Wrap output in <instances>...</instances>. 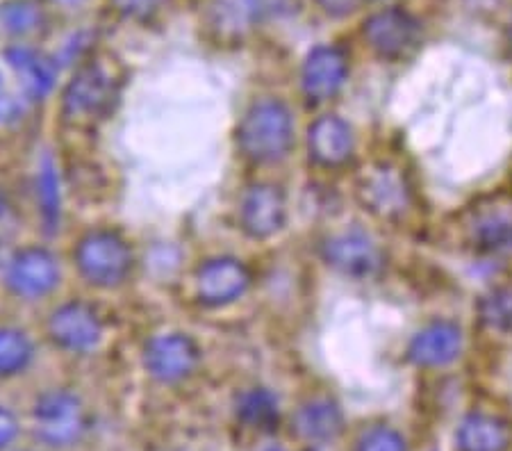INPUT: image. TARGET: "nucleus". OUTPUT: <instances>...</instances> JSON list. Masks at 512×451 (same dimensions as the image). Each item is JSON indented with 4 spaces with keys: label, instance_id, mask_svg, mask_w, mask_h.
<instances>
[{
    "label": "nucleus",
    "instance_id": "0eeeda50",
    "mask_svg": "<svg viewBox=\"0 0 512 451\" xmlns=\"http://www.w3.org/2000/svg\"><path fill=\"white\" fill-rule=\"evenodd\" d=\"M412 185L406 171L392 162H378L358 183V201L376 219H401L412 208Z\"/></svg>",
    "mask_w": 512,
    "mask_h": 451
},
{
    "label": "nucleus",
    "instance_id": "423d86ee",
    "mask_svg": "<svg viewBox=\"0 0 512 451\" xmlns=\"http://www.w3.org/2000/svg\"><path fill=\"white\" fill-rule=\"evenodd\" d=\"M321 260L335 274L351 281H367L385 267V251L365 228L351 226L326 237L321 244Z\"/></svg>",
    "mask_w": 512,
    "mask_h": 451
},
{
    "label": "nucleus",
    "instance_id": "2eb2a0df",
    "mask_svg": "<svg viewBox=\"0 0 512 451\" xmlns=\"http://www.w3.org/2000/svg\"><path fill=\"white\" fill-rule=\"evenodd\" d=\"M7 287L16 297L35 301L60 285V262L41 246H28L12 258L7 267Z\"/></svg>",
    "mask_w": 512,
    "mask_h": 451
},
{
    "label": "nucleus",
    "instance_id": "7ed1b4c3",
    "mask_svg": "<svg viewBox=\"0 0 512 451\" xmlns=\"http://www.w3.org/2000/svg\"><path fill=\"white\" fill-rule=\"evenodd\" d=\"M117 98L114 73L103 62H85L64 87L62 117L73 123H94L112 112Z\"/></svg>",
    "mask_w": 512,
    "mask_h": 451
},
{
    "label": "nucleus",
    "instance_id": "4468645a",
    "mask_svg": "<svg viewBox=\"0 0 512 451\" xmlns=\"http://www.w3.org/2000/svg\"><path fill=\"white\" fill-rule=\"evenodd\" d=\"M308 158L319 169H342L355 155V130L340 114H321L305 133Z\"/></svg>",
    "mask_w": 512,
    "mask_h": 451
},
{
    "label": "nucleus",
    "instance_id": "20e7f679",
    "mask_svg": "<svg viewBox=\"0 0 512 451\" xmlns=\"http://www.w3.org/2000/svg\"><path fill=\"white\" fill-rule=\"evenodd\" d=\"M424 23L406 7L392 5L371 12L362 21L360 35L365 46L385 62H403L421 46Z\"/></svg>",
    "mask_w": 512,
    "mask_h": 451
},
{
    "label": "nucleus",
    "instance_id": "bb28decb",
    "mask_svg": "<svg viewBox=\"0 0 512 451\" xmlns=\"http://www.w3.org/2000/svg\"><path fill=\"white\" fill-rule=\"evenodd\" d=\"M360 3L362 0H317L321 12L330 16V19H346V16L358 10Z\"/></svg>",
    "mask_w": 512,
    "mask_h": 451
},
{
    "label": "nucleus",
    "instance_id": "4be33fe9",
    "mask_svg": "<svg viewBox=\"0 0 512 451\" xmlns=\"http://www.w3.org/2000/svg\"><path fill=\"white\" fill-rule=\"evenodd\" d=\"M48 14L41 0H5L0 3V35L30 37L46 28Z\"/></svg>",
    "mask_w": 512,
    "mask_h": 451
},
{
    "label": "nucleus",
    "instance_id": "473e14b6",
    "mask_svg": "<svg viewBox=\"0 0 512 451\" xmlns=\"http://www.w3.org/2000/svg\"><path fill=\"white\" fill-rule=\"evenodd\" d=\"M510 44H512V23H510Z\"/></svg>",
    "mask_w": 512,
    "mask_h": 451
},
{
    "label": "nucleus",
    "instance_id": "72a5a7b5",
    "mask_svg": "<svg viewBox=\"0 0 512 451\" xmlns=\"http://www.w3.org/2000/svg\"><path fill=\"white\" fill-rule=\"evenodd\" d=\"M0 82H3V76H0Z\"/></svg>",
    "mask_w": 512,
    "mask_h": 451
},
{
    "label": "nucleus",
    "instance_id": "a211bd4d",
    "mask_svg": "<svg viewBox=\"0 0 512 451\" xmlns=\"http://www.w3.org/2000/svg\"><path fill=\"white\" fill-rule=\"evenodd\" d=\"M292 431L296 438L308 445H328L337 440L344 431V413L340 404L328 395L310 397L296 408Z\"/></svg>",
    "mask_w": 512,
    "mask_h": 451
},
{
    "label": "nucleus",
    "instance_id": "412c9836",
    "mask_svg": "<svg viewBox=\"0 0 512 451\" xmlns=\"http://www.w3.org/2000/svg\"><path fill=\"white\" fill-rule=\"evenodd\" d=\"M237 420L242 422L246 429L271 433L280 422V406L278 397L269 388H255L244 390L242 395L237 397L235 404Z\"/></svg>",
    "mask_w": 512,
    "mask_h": 451
},
{
    "label": "nucleus",
    "instance_id": "cd10ccee",
    "mask_svg": "<svg viewBox=\"0 0 512 451\" xmlns=\"http://www.w3.org/2000/svg\"><path fill=\"white\" fill-rule=\"evenodd\" d=\"M16 436H19V422H16L12 410L0 406V451L10 447Z\"/></svg>",
    "mask_w": 512,
    "mask_h": 451
},
{
    "label": "nucleus",
    "instance_id": "f3484780",
    "mask_svg": "<svg viewBox=\"0 0 512 451\" xmlns=\"http://www.w3.org/2000/svg\"><path fill=\"white\" fill-rule=\"evenodd\" d=\"M299 0H217L214 3V26L221 32L242 35L244 30L267 21H278L294 14Z\"/></svg>",
    "mask_w": 512,
    "mask_h": 451
},
{
    "label": "nucleus",
    "instance_id": "9d476101",
    "mask_svg": "<svg viewBox=\"0 0 512 451\" xmlns=\"http://www.w3.org/2000/svg\"><path fill=\"white\" fill-rule=\"evenodd\" d=\"M462 354H465V331L451 319H433L424 324L406 347L408 363L419 369L451 367Z\"/></svg>",
    "mask_w": 512,
    "mask_h": 451
},
{
    "label": "nucleus",
    "instance_id": "2f4dec72",
    "mask_svg": "<svg viewBox=\"0 0 512 451\" xmlns=\"http://www.w3.org/2000/svg\"><path fill=\"white\" fill-rule=\"evenodd\" d=\"M260 451H287V449H283V447H276V445H271V447H264V449H260Z\"/></svg>",
    "mask_w": 512,
    "mask_h": 451
},
{
    "label": "nucleus",
    "instance_id": "f03ea898",
    "mask_svg": "<svg viewBox=\"0 0 512 451\" xmlns=\"http://www.w3.org/2000/svg\"><path fill=\"white\" fill-rule=\"evenodd\" d=\"M73 258H76L80 276L101 290H112V287L126 283L132 272V262H135L126 237L117 231H107V228H98V231H89L85 237H80Z\"/></svg>",
    "mask_w": 512,
    "mask_h": 451
},
{
    "label": "nucleus",
    "instance_id": "a878e982",
    "mask_svg": "<svg viewBox=\"0 0 512 451\" xmlns=\"http://www.w3.org/2000/svg\"><path fill=\"white\" fill-rule=\"evenodd\" d=\"M353 451H408V442L394 426L376 424L360 433Z\"/></svg>",
    "mask_w": 512,
    "mask_h": 451
},
{
    "label": "nucleus",
    "instance_id": "c85d7f7f",
    "mask_svg": "<svg viewBox=\"0 0 512 451\" xmlns=\"http://www.w3.org/2000/svg\"><path fill=\"white\" fill-rule=\"evenodd\" d=\"M160 3L162 0H114V5H117L119 10L128 16L151 14Z\"/></svg>",
    "mask_w": 512,
    "mask_h": 451
},
{
    "label": "nucleus",
    "instance_id": "9b49d317",
    "mask_svg": "<svg viewBox=\"0 0 512 451\" xmlns=\"http://www.w3.org/2000/svg\"><path fill=\"white\" fill-rule=\"evenodd\" d=\"M287 224V196L276 183H253L239 201V226L251 240H271Z\"/></svg>",
    "mask_w": 512,
    "mask_h": 451
},
{
    "label": "nucleus",
    "instance_id": "5701e85b",
    "mask_svg": "<svg viewBox=\"0 0 512 451\" xmlns=\"http://www.w3.org/2000/svg\"><path fill=\"white\" fill-rule=\"evenodd\" d=\"M476 315L485 331L512 338V285H497L481 294Z\"/></svg>",
    "mask_w": 512,
    "mask_h": 451
},
{
    "label": "nucleus",
    "instance_id": "ddd939ff",
    "mask_svg": "<svg viewBox=\"0 0 512 451\" xmlns=\"http://www.w3.org/2000/svg\"><path fill=\"white\" fill-rule=\"evenodd\" d=\"M251 269L237 258H210L196 269V297L208 308H224L251 290Z\"/></svg>",
    "mask_w": 512,
    "mask_h": 451
},
{
    "label": "nucleus",
    "instance_id": "6e6552de",
    "mask_svg": "<svg viewBox=\"0 0 512 451\" xmlns=\"http://www.w3.org/2000/svg\"><path fill=\"white\" fill-rule=\"evenodd\" d=\"M349 55L337 44H319L310 48L301 64V92L310 105H326L349 80Z\"/></svg>",
    "mask_w": 512,
    "mask_h": 451
},
{
    "label": "nucleus",
    "instance_id": "c756f323",
    "mask_svg": "<svg viewBox=\"0 0 512 451\" xmlns=\"http://www.w3.org/2000/svg\"><path fill=\"white\" fill-rule=\"evenodd\" d=\"M53 3H57L60 7H64V10H73V7L85 5L87 0H53Z\"/></svg>",
    "mask_w": 512,
    "mask_h": 451
},
{
    "label": "nucleus",
    "instance_id": "39448f33",
    "mask_svg": "<svg viewBox=\"0 0 512 451\" xmlns=\"http://www.w3.org/2000/svg\"><path fill=\"white\" fill-rule=\"evenodd\" d=\"M87 408L69 390H48L32 406V426L39 442L53 449L73 447L87 431Z\"/></svg>",
    "mask_w": 512,
    "mask_h": 451
},
{
    "label": "nucleus",
    "instance_id": "b1692460",
    "mask_svg": "<svg viewBox=\"0 0 512 451\" xmlns=\"http://www.w3.org/2000/svg\"><path fill=\"white\" fill-rule=\"evenodd\" d=\"M32 356H35V347L21 328H0V379H12V376L26 372Z\"/></svg>",
    "mask_w": 512,
    "mask_h": 451
},
{
    "label": "nucleus",
    "instance_id": "f8f14e48",
    "mask_svg": "<svg viewBox=\"0 0 512 451\" xmlns=\"http://www.w3.org/2000/svg\"><path fill=\"white\" fill-rule=\"evenodd\" d=\"M48 335L55 347L71 354H89L103 342L105 326L92 306L82 301H69L53 310L48 319Z\"/></svg>",
    "mask_w": 512,
    "mask_h": 451
},
{
    "label": "nucleus",
    "instance_id": "6ab92c4d",
    "mask_svg": "<svg viewBox=\"0 0 512 451\" xmlns=\"http://www.w3.org/2000/svg\"><path fill=\"white\" fill-rule=\"evenodd\" d=\"M5 60L16 71V76L21 80L23 94L30 101H44L53 92L57 80V62L48 60L46 55H41L35 48H28L23 44L7 48Z\"/></svg>",
    "mask_w": 512,
    "mask_h": 451
},
{
    "label": "nucleus",
    "instance_id": "dca6fc26",
    "mask_svg": "<svg viewBox=\"0 0 512 451\" xmlns=\"http://www.w3.org/2000/svg\"><path fill=\"white\" fill-rule=\"evenodd\" d=\"M467 242L481 253H503L512 249V203L487 201L469 212L465 221Z\"/></svg>",
    "mask_w": 512,
    "mask_h": 451
},
{
    "label": "nucleus",
    "instance_id": "7c9ffc66",
    "mask_svg": "<svg viewBox=\"0 0 512 451\" xmlns=\"http://www.w3.org/2000/svg\"><path fill=\"white\" fill-rule=\"evenodd\" d=\"M5 212H7V196L3 190H0V219L5 217Z\"/></svg>",
    "mask_w": 512,
    "mask_h": 451
},
{
    "label": "nucleus",
    "instance_id": "aec40b11",
    "mask_svg": "<svg viewBox=\"0 0 512 451\" xmlns=\"http://www.w3.org/2000/svg\"><path fill=\"white\" fill-rule=\"evenodd\" d=\"M456 442L460 451H510L512 429L503 417L474 410L460 420Z\"/></svg>",
    "mask_w": 512,
    "mask_h": 451
},
{
    "label": "nucleus",
    "instance_id": "393cba45",
    "mask_svg": "<svg viewBox=\"0 0 512 451\" xmlns=\"http://www.w3.org/2000/svg\"><path fill=\"white\" fill-rule=\"evenodd\" d=\"M37 201L41 210V219L48 231H55L57 224H60V212H62V199H60V178H57L55 162L51 155H46L44 162L39 164L37 174Z\"/></svg>",
    "mask_w": 512,
    "mask_h": 451
},
{
    "label": "nucleus",
    "instance_id": "1a4fd4ad",
    "mask_svg": "<svg viewBox=\"0 0 512 451\" xmlns=\"http://www.w3.org/2000/svg\"><path fill=\"white\" fill-rule=\"evenodd\" d=\"M142 363L153 381L173 385L196 372L201 363V349L187 333H160L146 342Z\"/></svg>",
    "mask_w": 512,
    "mask_h": 451
},
{
    "label": "nucleus",
    "instance_id": "f257e3e1",
    "mask_svg": "<svg viewBox=\"0 0 512 451\" xmlns=\"http://www.w3.org/2000/svg\"><path fill=\"white\" fill-rule=\"evenodd\" d=\"M296 126L283 98L264 96L253 101L237 128V149L253 164H280L296 142Z\"/></svg>",
    "mask_w": 512,
    "mask_h": 451
}]
</instances>
